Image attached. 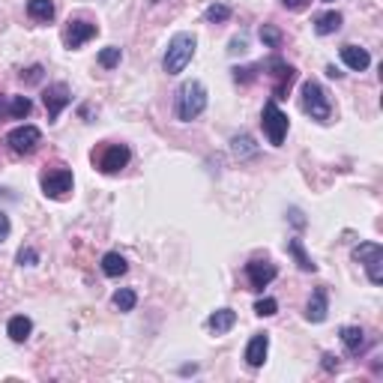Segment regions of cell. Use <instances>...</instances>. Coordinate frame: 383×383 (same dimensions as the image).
<instances>
[{
    "label": "cell",
    "mask_w": 383,
    "mask_h": 383,
    "mask_svg": "<svg viewBox=\"0 0 383 383\" xmlns=\"http://www.w3.org/2000/svg\"><path fill=\"white\" fill-rule=\"evenodd\" d=\"M207 108V87L201 81H183L177 90V102H174V114L183 123H192L204 114Z\"/></svg>",
    "instance_id": "6da1fadb"
},
{
    "label": "cell",
    "mask_w": 383,
    "mask_h": 383,
    "mask_svg": "<svg viewBox=\"0 0 383 383\" xmlns=\"http://www.w3.org/2000/svg\"><path fill=\"white\" fill-rule=\"evenodd\" d=\"M195 48H198V39L195 33H174L171 42L165 48V58H162V69L168 75H180L195 58Z\"/></svg>",
    "instance_id": "7a4b0ae2"
},
{
    "label": "cell",
    "mask_w": 383,
    "mask_h": 383,
    "mask_svg": "<svg viewBox=\"0 0 383 383\" xmlns=\"http://www.w3.org/2000/svg\"><path fill=\"white\" fill-rule=\"evenodd\" d=\"M129 159H132V150L126 144H114V141H105V144H99L90 153L93 168H99L102 174H120L129 165Z\"/></svg>",
    "instance_id": "3957f363"
},
{
    "label": "cell",
    "mask_w": 383,
    "mask_h": 383,
    "mask_svg": "<svg viewBox=\"0 0 383 383\" xmlns=\"http://www.w3.org/2000/svg\"><path fill=\"white\" fill-rule=\"evenodd\" d=\"M261 126H264V135H266V141H269L273 147L285 144L288 129H291V120H288L285 111L279 108L276 99H269V102L264 105V111H261Z\"/></svg>",
    "instance_id": "277c9868"
},
{
    "label": "cell",
    "mask_w": 383,
    "mask_h": 383,
    "mask_svg": "<svg viewBox=\"0 0 383 383\" xmlns=\"http://www.w3.org/2000/svg\"><path fill=\"white\" fill-rule=\"evenodd\" d=\"M303 111L311 117V120H318V123H330L333 117V102H330V96H326V90L320 87L318 81H306L303 84Z\"/></svg>",
    "instance_id": "5b68a950"
},
{
    "label": "cell",
    "mask_w": 383,
    "mask_h": 383,
    "mask_svg": "<svg viewBox=\"0 0 383 383\" xmlns=\"http://www.w3.org/2000/svg\"><path fill=\"white\" fill-rule=\"evenodd\" d=\"M261 72H266L269 78L276 81V87H273V99L279 102V99H285L288 96V90H291V84L296 81V69L291 66V63H285L276 54V58H269V60H264L261 63Z\"/></svg>",
    "instance_id": "8992f818"
},
{
    "label": "cell",
    "mask_w": 383,
    "mask_h": 383,
    "mask_svg": "<svg viewBox=\"0 0 383 383\" xmlns=\"http://www.w3.org/2000/svg\"><path fill=\"white\" fill-rule=\"evenodd\" d=\"M353 261L365 266L372 285H380L383 281V246L380 243H360L353 249Z\"/></svg>",
    "instance_id": "52a82bcc"
},
{
    "label": "cell",
    "mask_w": 383,
    "mask_h": 383,
    "mask_svg": "<svg viewBox=\"0 0 383 383\" xmlns=\"http://www.w3.org/2000/svg\"><path fill=\"white\" fill-rule=\"evenodd\" d=\"M39 186H42V195H45V198H54V201H60V198H66L69 192H72L75 177H72V171H69V168H48V171L42 174Z\"/></svg>",
    "instance_id": "ba28073f"
},
{
    "label": "cell",
    "mask_w": 383,
    "mask_h": 383,
    "mask_svg": "<svg viewBox=\"0 0 383 383\" xmlns=\"http://www.w3.org/2000/svg\"><path fill=\"white\" fill-rule=\"evenodd\" d=\"M6 144H9V150L16 153V156H31L42 144V132L36 129V126H31V123L16 126V129L6 135Z\"/></svg>",
    "instance_id": "9c48e42d"
},
{
    "label": "cell",
    "mask_w": 383,
    "mask_h": 383,
    "mask_svg": "<svg viewBox=\"0 0 383 383\" xmlns=\"http://www.w3.org/2000/svg\"><path fill=\"white\" fill-rule=\"evenodd\" d=\"M96 33H99V27H96V24L84 21V18H69L66 31H63V45H66L69 51H75V48L84 45V42H90Z\"/></svg>",
    "instance_id": "30bf717a"
},
{
    "label": "cell",
    "mask_w": 383,
    "mask_h": 383,
    "mask_svg": "<svg viewBox=\"0 0 383 383\" xmlns=\"http://www.w3.org/2000/svg\"><path fill=\"white\" fill-rule=\"evenodd\" d=\"M276 276H279L276 264L266 261V258H252V261L246 264V279H249L252 291H264Z\"/></svg>",
    "instance_id": "8fae6325"
},
{
    "label": "cell",
    "mask_w": 383,
    "mask_h": 383,
    "mask_svg": "<svg viewBox=\"0 0 383 383\" xmlns=\"http://www.w3.org/2000/svg\"><path fill=\"white\" fill-rule=\"evenodd\" d=\"M72 102V93H69V87L63 81H58V84H48L45 87V93H42V105H45V111H48V120L54 123L60 117V111Z\"/></svg>",
    "instance_id": "7c38bea8"
},
{
    "label": "cell",
    "mask_w": 383,
    "mask_h": 383,
    "mask_svg": "<svg viewBox=\"0 0 383 383\" xmlns=\"http://www.w3.org/2000/svg\"><path fill=\"white\" fill-rule=\"evenodd\" d=\"M326 315H330V291L318 288L315 293L308 296V303H306V320L308 323H323Z\"/></svg>",
    "instance_id": "4fadbf2b"
},
{
    "label": "cell",
    "mask_w": 383,
    "mask_h": 383,
    "mask_svg": "<svg viewBox=\"0 0 383 383\" xmlns=\"http://www.w3.org/2000/svg\"><path fill=\"white\" fill-rule=\"evenodd\" d=\"M266 353H269V335L266 333H254L246 345L243 360L249 362V368H261L266 362Z\"/></svg>",
    "instance_id": "5bb4252c"
},
{
    "label": "cell",
    "mask_w": 383,
    "mask_h": 383,
    "mask_svg": "<svg viewBox=\"0 0 383 383\" xmlns=\"http://www.w3.org/2000/svg\"><path fill=\"white\" fill-rule=\"evenodd\" d=\"M338 338H342V345H345V350L350 353V357H360V353L365 350V345H368L362 326H342V330H338Z\"/></svg>",
    "instance_id": "9a60e30c"
},
{
    "label": "cell",
    "mask_w": 383,
    "mask_h": 383,
    "mask_svg": "<svg viewBox=\"0 0 383 383\" xmlns=\"http://www.w3.org/2000/svg\"><path fill=\"white\" fill-rule=\"evenodd\" d=\"M234 323H237V311H234V308H216V311H212V315L207 318V326H210L212 335L231 333Z\"/></svg>",
    "instance_id": "2e32d148"
},
{
    "label": "cell",
    "mask_w": 383,
    "mask_h": 383,
    "mask_svg": "<svg viewBox=\"0 0 383 383\" xmlns=\"http://www.w3.org/2000/svg\"><path fill=\"white\" fill-rule=\"evenodd\" d=\"M342 60L347 69H353V72H365L368 63H372V54L360 45H342Z\"/></svg>",
    "instance_id": "e0dca14e"
},
{
    "label": "cell",
    "mask_w": 383,
    "mask_h": 383,
    "mask_svg": "<svg viewBox=\"0 0 383 383\" xmlns=\"http://www.w3.org/2000/svg\"><path fill=\"white\" fill-rule=\"evenodd\" d=\"M31 333H33V320L27 318V315H16V318H9V323H6V335H9L16 345L27 342V338H31Z\"/></svg>",
    "instance_id": "ac0fdd59"
},
{
    "label": "cell",
    "mask_w": 383,
    "mask_h": 383,
    "mask_svg": "<svg viewBox=\"0 0 383 383\" xmlns=\"http://www.w3.org/2000/svg\"><path fill=\"white\" fill-rule=\"evenodd\" d=\"M342 12H335V9H330V12H320V16L315 18V33L318 36H330V33H338L342 31Z\"/></svg>",
    "instance_id": "d6986e66"
},
{
    "label": "cell",
    "mask_w": 383,
    "mask_h": 383,
    "mask_svg": "<svg viewBox=\"0 0 383 383\" xmlns=\"http://www.w3.org/2000/svg\"><path fill=\"white\" fill-rule=\"evenodd\" d=\"M288 254L296 261V266L303 269V273H318V264L308 258L306 254V249H303V239L300 237H293V239H288Z\"/></svg>",
    "instance_id": "ffe728a7"
},
{
    "label": "cell",
    "mask_w": 383,
    "mask_h": 383,
    "mask_svg": "<svg viewBox=\"0 0 383 383\" xmlns=\"http://www.w3.org/2000/svg\"><path fill=\"white\" fill-rule=\"evenodd\" d=\"M126 269H129V264H126V258L120 252H108V254H102V273L108 276V279H120V276H126Z\"/></svg>",
    "instance_id": "44dd1931"
},
{
    "label": "cell",
    "mask_w": 383,
    "mask_h": 383,
    "mask_svg": "<svg viewBox=\"0 0 383 383\" xmlns=\"http://www.w3.org/2000/svg\"><path fill=\"white\" fill-rule=\"evenodd\" d=\"M27 16L39 24H48L54 18V0H27Z\"/></svg>",
    "instance_id": "7402d4cb"
},
{
    "label": "cell",
    "mask_w": 383,
    "mask_h": 383,
    "mask_svg": "<svg viewBox=\"0 0 383 383\" xmlns=\"http://www.w3.org/2000/svg\"><path fill=\"white\" fill-rule=\"evenodd\" d=\"M6 111H9V117L24 120V117L33 111V102H31L27 96H12V99H9V105H6Z\"/></svg>",
    "instance_id": "603a6c76"
},
{
    "label": "cell",
    "mask_w": 383,
    "mask_h": 383,
    "mask_svg": "<svg viewBox=\"0 0 383 383\" xmlns=\"http://www.w3.org/2000/svg\"><path fill=\"white\" fill-rule=\"evenodd\" d=\"M231 144H234V156H237V159H249V156L258 153V147H254L252 135H234Z\"/></svg>",
    "instance_id": "cb8c5ba5"
},
{
    "label": "cell",
    "mask_w": 383,
    "mask_h": 383,
    "mask_svg": "<svg viewBox=\"0 0 383 383\" xmlns=\"http://www.w3.org/2000/svg\"><path fill=\"white\" fill-rule=\"evenodd\" d=\"M258 36H261V42H264L266 48H281V42H285L281 31H279V27H273V24H261Z\"/></svg>",
    "instance_id": "d4e9b609"
},
{
    "label": "cell",
    "mask_w": 383,
    "mask_h": 383,
    "mask_svg": "<svg viewBox=\"0 0 383 383\" xmlns=\"http://www.w3.org/2000/svg\"><path fill=\"white\" fill-rule=\"evenodd\" d=\"M204 18H207L210 24H225V21L231 18V6H225V4H210L207 12H204Z\"/></svg>",
    "instance_id": "484cf974"
},
{
    "label": "cell",
    "mask_w": 383,
    "mask_h": 383,
    "mask_svg": "<svg viewBox=\"0 0 383 383\" xmlns=\"http://www.w3.org/2000/svg\"><path fill=\"white\" fill-rule=\"evenodd\" d=\"M120 60H123V51L117 45H108L99 51V66L102 69H114V66H120Z\"/></svg>",
    "instance_id": "4316f807"
},
{
    "label": "cell",
    "mask_w": 383,
    "mask_h": 383,
    "mask_svg": "<svg viewBox=\"0 0 383 383\" xmlns=\"http://www.w3.org/2000/svg\"><path fill=\"white\" fill-rule=\"evenodd\" d=\"M114 306H117L120 311H132V308L138 306V293H135L132 288H120V291L114 293Z\"/></svg>",
    "instance_id": "83f0119b"
},
{
    "label": "cell",
    "mask_w": 383,
    "mask_h": 383,
    "mask_svg": "<svg viewBox=\"0 0 383 383\" xmlns=\"http://www.w3.org/2000/svg\"><path fill=\"white\" fill-rule=\"evenodd\" d=\"M231 72H234V81H237V84H252L254 78H258V72H261V63H252V66H234Z\"/></svg>",
    "instance_id": "f1b7e54d"
},
{
    "label": "cell",
    "mask_w": 383,
    "mask_h": 383,
    "mask_svg": "<svg viewBox=\"0 0 383 383\" xmlns=\"http://www.w3.org/2000/svg\"><path fill=\"white\" fill-rule=\"evenodd\" d=\"M276 311H279V303L273 300V296H264V300L254 303V315L258 318H273Z\"/></svg>",
    "instance_id": "f546056e"
},
{
    "label": "cell",
    "mask_w": 383,
    "mask_h": 383,
    "mask_svg": "<svg viewBox=\"0 0 383 383\" xmlns=\"http://www.w3.org/2000/svg\"><path fill=\"white\" fill-rule=\"evenodd\" d=\"M21 266H36L39 264V252L36 249H31V246H24V249H18V258H16Z\"/></svg>",
    "instance_id": "4dcf8cb0"
},
{
    "label": "cell",
    "mask_w": 383,
    "mask_h": 383,
    "mask_svg": "<svg viewBox=\"0 0 383 383\" xmlns=\"http://www.w3.org/2000/svg\"><path fill=\"white\" fill-rule=\"evenodd\" d=\"M42 72H45V69L36 63V66H31V69H24V72H21V81H24V84H39V81H42Z\"/></svg>",
    "instance_id": "1f68e13d"
},
{
    "label": "cell",
    "mask_w": 383,
    "mask_h": 383,
    "mask_svg": "<svg viewBox=\"0 0 383 383\" xmlns=\"http://www.w3.org/2000/svg\"><path fill=\"white\" fill-rule=\"evenodd\" d=\"M308 4H311V0H281V6L291 9V12H300V9H306Z\"/></svg>",
    "instance_id": "d6a6232c"
},
{
    "label": "cell",
    "mask_w": 383,
    "mask_h": 383,
    "mask_svg": "<svg viewBox=\"0 0 383 383\" xmlns=\"http://www.w3.org/2000/svg\"><path fill=\"white\" fill-rule=\"evenodd\" d=\"M9 228H12V225H9V216H6L4 210H0V243H4V239L9 237Z\"/></svg>",
    "instance_id": "836d02e7"
},
{
    "label": "cell",
    "mask_w": 383,
    "mask_h": 383,
    "mask_svg": "<svg viewBox=\"0 0 383 383\" xmlns=\"http://www.w3.org/2000/svg\"><path fill=\"white\" fill-rule=\"evenodd\" d=\"M323 368H326V372H338V357H333V353H323Z\"/></svg>",
    "instance_id": "e575fe53"
},
{
    "label": "cell",
    "mask_w": 383,
    "mask_h": 383,
    "mask_svg": "<svg viewBox=\"0 0 383 383\" xmlns=\"http://www.w3.org/2000/svg\"><path fill=\"white\" fill-rule=\"evenodd\" d=\"M291 222L296 225V228H306V219H303V212H300V210H296V207L291 210Z\"/></svg>",
    "instance_id": "d590c367"
},
{
    "label": "cell",
    "mask_w": 383,
    "mask_h": 383,
    "mask_svg": "<svg viewBox=\"0 0 383 383\" xmlns=\"http://www.w3.org/2000/svg\"><path fill=\"white\" fill-rule=\"evenodd\" d=\"M326 75H330V78H342V72H338L335 66H326Z\"/></svg>",
    "instance_id": "8d00e7d4"
},
{
    "label": "cell",
    "mask_w": 383,
    "mask_h": 383,
    "mask_svg": "<svg viewBox=\"0 0 383 383\" xmlns=\"http://www.w3.org/2000/svg\"><path fill=\"white\" fill-rule=\"evenodd\" d=\"M0 114H4V99H0Z\"/></svg>",
    "instance_id": "74e56055"
}]
</instances>
